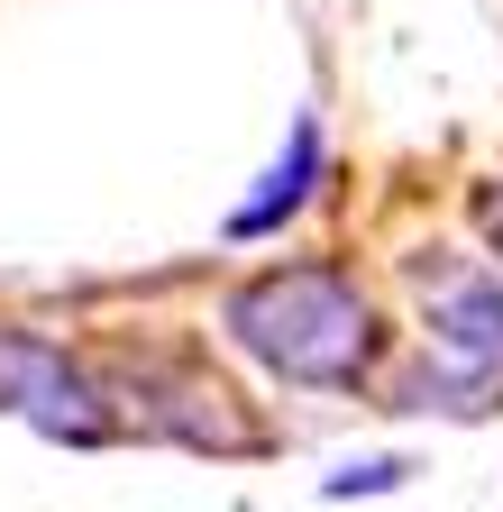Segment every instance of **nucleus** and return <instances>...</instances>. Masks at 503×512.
<instances>
[{
  "label": "nucleus",
  "instance_id": "nucleus-1",
  "mask_svg": "<svg viewBox=\"0 0 503 512\" xmlns=\"http://www.w3.org/2000/svg\"><path fill=\"white\" fill-rule=\"evenodd\" d=\"M220 330L284 384H357L375 366V302L348 266H275L220 302Z\"/></svg>",
  "mask_w": 503,
  "mask_h": 512
},
{
  "label": "nucleus",
  "instance_id": "nucleus-2",
  "mask_svg": "<svg viewBox=\"0 0 503 512\" xmlns=\"http://www.w3.org/2000/svg\"><path fill=\"white\" fill-rule=\"evenodd\" d=\"M421 293H430V348L439 366L403 394V412H485V394H503V275L494 266H439L421 256Z\"/></svg>",
  "mask_w": 503,
  "mask_h": 512
},
{
  "label": "nucleus",
  "instance_id": "nucleus-3",
  "mask_svg": "<svg viewBox=\"0 0 503 512\" xmlns=\"http://www.w3.org/2000/svg\"><path fill=\"white\" fill-rule=\"evenodd\" d=\"M0 403H10L19 421H37L46 439H74V448L110 439V412L83 384V366L55 339H37V330H0Z\"/></svg>",
  "mask_w": 503,
  "mask_h": 512
},
{
  "label": "nucleus",
  "instance_id": "nucleus-4",
  "mask_svg": "<svg viewBox=\"0 0 503 512\" xmlns=\"http://www.w3.org/2000/svg\"><path fill=\"white\" fill-rule=\"evenodd\" d=\"M129 412L183 448H247V421L229 412L220 384L202 375H165V366H129Z\"/></svg>",
  "mask_w": 503,
  "mask_h": 512
},
{
  "label": "nucleus",
  "instance_id": "nucleus-5",
  "mask_svg": "<svg viewBox=\"0 0 503 512\" xmlns=\"http://www.w3.org/2000/svg\"><path fill=\"white\" fill-rule=\"evenodd\" d=\"M311 183H321V119H293V147H284V156L266 165V183L229 211V238H266V229H284V220L311 202Z\"/></svg>",
  "mask_w": 503,
  "mask_h": 512
},
{
  "label": "nucleus",
  "instance_id": "nucleus-6",
  "mask_svg": "<svg viewBox=\"0 0 503 512\" xmlns=\"http://www.w3.org/2000/svg\"><path fill=\"white\" fill-rule=\"evenodd\" d=\"M403 476H412V458H348V467H330V476H321V503H357V494H403Z\"/></svg>",
  "mask_w": 503,
  "mask_h": 512
}]
</instances>
